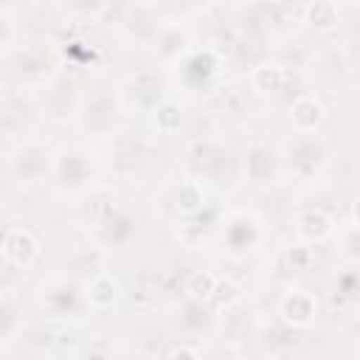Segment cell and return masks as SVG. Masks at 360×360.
Masks as SVG:
<instances>
[{"instance_id": "obj_2", "label": "cell", "mask_w": 360, "mask_h": 360, "mask_svg": "<svg viewBox=\"0 0 360 360\" xmlns=\"http://www.w3.org/2000/svg\"><path fill=\"white\" fill-rule=\"evenodd\" d=\"M98 166L93 155L82 146H65L53 160V183L62 194H84L93 188Z\"/></svg>"}, {"instance_id": "obj_33", "label": "cell", "mask_w": 360, "mask_h": 360, "mask_svg": "<svg viewBox=\"0 0 360 360\" xmlns=\"http://www.w3.org/2000/svg\"><path fill=\"white\" fill-rule=\"evenodd\" d=\"M352 225H354V228H360V197L352 202Z\"/></svg>"}, {"instance_id": "obj_29", "label": "cell", "mask_w": 360, "mask_h": 360, "mask_svg": "<svg viewBox=\"0 0 360 360\" xmlns=\"http://www.w3.org/2000/svg\"><path fill=\"white\" fill-rule=\"evenodd\" d=\"M211 301H217L219 309L233 307V304L242 301V290H239L236 281H231V278H219V281H217V290H214V295H211Z\"/></svg>"}, {"instance_id": "obj_21", "label": "cell", "mask_w": 360, "mask_h": 360, "mask_svg": "<svg viewBox=\"0 0 360 360\" xmlns=\"http://www.w3.org/2000/svg\"><path fill=\"white\" fill-rule=\"evenodd\" d=\"M155 53L163 59V62H180L191 48V37H188V28L186 25H180V22H166L163 28H160V34L155 37Z\"/></svg>"}, {"instance_id": "obj_26", "label": "cell", "mask_w": 360, "mask_h": 360, "mask_svg": "<svg viewBox=\"0 0 360 360\" xmlns=\"http://www.w3.org/2000/svg\"><path fill=\"white\" fill-rule=\"evenodd\" d=\"M217 276L208 270H191L186 278V295L194 301H211L214 290H217Z\"/></svg>"}, {"instance_id": "obj_11", "label": "cell", "mask_w": 360, "mask_h": 360, "mask_svg": "<svg viewBox=\"0 0 360 360\" xmlns=\"http://www.w3.org/2000/svg\"><path fill=\"white\" fill-rule=\"evenodd\" d=\"M84 287L73 278H53L48 287H42V307L53 318H73L84 309Z\"/></svg>"}, {"instance_id": "obj_9", "label": "cell", "mask_w": 360, "mask_h": 360, "mask_svg": "<svg viewBox=\"0 0 360 360\" xmlns=\"http://www.w3.org/2000/svg\"><path fill=\"white\" fill-rule=\"evenodd\" d=\"M135 236H138V219H135V214H129L121 205H112L93 225V239L101 250H121V248L132 245Z\"/></svg>"}, {"instance_id": "obj_6", "label": "cell", "mask_w": 360, "mask_h": 360, "mask_svg": "<svg viewBox=\"0 0 360 360\" xmlns=\"http://www.w3.org/2000/svg\"><path fill=\"white\" fill-rule=\"evenodd\" d=\"M121 115H124L121 98L112 90H98L82 101L79 124L87 135H112L121 127Z\"/></svg>"}, {"instance_id": "obj_10", "label": "cell", "mask_w": 360, "mask_h": 360, "mask_svg": "<svg viewBox=\"0 0 360 360\" xmlns=\"http://www.w3.org/2000/svg\"><path fill=\"white\" fill-rule=\"evenodd\" d=\"M281 169H284V155L276 146H270V143H250L245 149L242 172H245L248 183H253V186H273L281 177Z\"/></svg>"}, {"instance_id": "obj_32", "label": "cell", "mask_w": 360, "mask_h": 360, "mask_svg": "<svg viewBox=\"0 0 360 360\" xmlns=\"http://www.w3.org/2000/svg\"><path fill=\"white\" fill-rule=\"evenodd\" d=\"M343 248H346L349 256L360 259V228H352V231L343 236Z\"/></svg>"}, {"instance_id": "obj_23", "label": "cell", "mask_w": 360, "mask_h": 360, "mask_svg": "<svg viewBox=\"0 0 360 360\" xmlns=\"http://www.w3.org/2000/svg\"><path fill=\"white\" fill-rule=\"evenodd\" d=\"M332 228H335L332 217L321 208H307L295 219V233H298L301 242H321L332 233Z\"/></svg>"}, {"instance_id": "obj_25", "label": "cell", "mask_w": 360, "mask_h": 360, "mask_svg": "<svg viewBox=\"0 0 360 360\" xmlns=\"http://www.w3.org/2000/svg\"><path fill=\"white\" fill-rule=\"evenodd\" d=\"M84 298H87V304L96 307V309H107V307H112L115 298H118V284H115V278L104 270L101 276H96L93 281L84 284Z\"/></svg>"}, {"instance_id": "obj_13", "label": "cell", "mask_w": 360, "mask_h": 360, "mask_svg": "<svg viewBox=\"0 0 360 360\" xmlns=\"http://www.w3.org/2000/svg\"><path fill=\"white\" fill-rule=\"evenodd\" d=\"M118 25L143 42H155V37L160 34V28L166 25V20L160 17V8L152 3H135V6H124L121 8V20Z\"/></svg>"}, {"instance_id": "obj_12", "label": "cell", "mask_w": 360, "mask_h": 360, "mask_svg": "<svg viewBox=\"0 0 360 360\" xmlns=\"http://www.w3.org/2000/svg\"><path fill=\"white\" fill-rule=\"evenodd\" d=\"M42 118V112H39V107H37V98H34V93H28V96H22V93H8L6 98H3V132L8 135V138H25L31 129H34V124Z\"/></svg>"}, {"instance_id": "obj_28", "label": "cell", "mask_w": 360, "mask_h": 360, "mask_svg": "<svg viewBox=\"0 0 360 360\" xmlns=\"http://www.w3.org/2000/svg\"><path fill=\"white\" fill-rule=\"evenodd\" d=\"M152 115H155V127L160 132H174L183 124V112H180V107L174 101H163Z\"/></svg>"}, {"instance_id": "obj_22", "label": "cell", "mask_w": 360, "mask_h": 360, "mask_svg": "<svg viewBox=\"0 0 360 360\" xmlns=\"http://www.w3.org/2000/svg\"><path fill=\"white\" fill-rule=\"evenodd\" d=\"M287 68L284 65H278V62H259V65H253V70H250V84H253V90L256 93H262V96H276V93H281L284 87H287Z\"/></svg>"}, {"instance_id": "obj_8", "label": "cell", "mask_w": 360, "mask_h": 360, "mask_svg": "<svg viewBox=\"0 0 360 360\" xmlns=\"http://www.w3.org/2000/svg\"><path fill=\"white\" fill-rule=\"evenodd\" d=\"M264 228L253 211H233L222 225V245L231 256H248L262 245Z\"/></svg>"}, {"instance_id": "obj_3", "label": "cell", "mask_w": 360, "mask_h": 360, "mask_svg": "<svg viewBox=\"0 0 360 360\" xmlns=\"http://www.w3.org/2000/svg\"><path fill=\"white\" fill-rule=\"evenodd\" d=\"M188 169L197 183H214V186H228L233 180V155L228 146L217 141H194L188 146Z\"/></svg>"}, {"instance_id": "obj_24", "label": "cell", "mask_w": 360, "mask_h": 360, "mask_svg": "<svg viewBox=\"0 0 360 360\" xmlns=\"http://www.w3.org/2000/svg\"><path fill=\"white\" fill-rule=\"evenodd\" d=\"M174 211L183 214V217H197L205 205V191H202V183L197 180H183L177 188H174Z\"/></svg>"}, {"instance_id": "obj_27", "label": "cell", "mask_w": 360, "mask_h": 360, "mask_svg": "<svg viewBox=\"0 0 360 360\" xmlns=\"http://www.w3.org/2000/svg\"><path fill=\"white\" fill-rule=\"evenodd\" d=\"M304 20L318 31H329V28L338 25V6L335 3H323V0L321 3H309V6H304Z\"/></svg>"}, {"instance_id": "obj_18", "label": "cell", "mask_w": 360, "mask_h": 360, "mask_svg": "<svg viewBox=\"0 0 360 360\" xmlns=\"http://www.w3.org/2000/svg\"><path fill=\"white\" fill-rule=\"evenodd\" d=\"M127 96L132 98V104L143 107V110H158L166 101V84L155 70H141L135 76H129L127 82Z\"/></svg>"}, {"instance_id": "obj_4", "label": "cell", "mask_w": 360, "mask_h": 360, "mask_svg": "<svg viewBox=\"0 0 360 360\" xmlns=\"http://www.w3.org/2000/svg\"><path fill=\"white\" fill-rule=\"evenodd\" d=\"M53 160L51 149L39 141H20L14 152L8 155V174L17 186H37L48 174H53Z\"/></svg>"}, {"instance_id": "obj_31", "label": "cell", "mask_w": 360, "mask_h": 360, "mask_svg": "<svg viewBox=\"0 0 360 360\" xmlns=\"http://www.w3.org/2000/svg\"><path fill=\"white\" fill-rule=\"evenodd\" d=\"M169 360H202V352L197 346H188V343H180L169 352Z\"/></svg>"}, {"instance_id": "obj_14", "label": "cell", "mask_w": 360, "mask_h": 360, "mask_svg": "<svg viewBox=\"0 0 360 360\" xmlns=\"http://www.w3.org/2000/svg\"><path fill=\"white\" fill-rule=\"evenodd\" d=\"M174 68H177L180 82H183L188 90H202V87H208L211 79L217 76V70H219V56H217L211 48L188 51Z\"/></svg>"}, {"instance_id": "obj_5", "label": "cell", "mask_w": 360, "mask_h": 360, "mask_svg": "<svg viewBox=\"0 0 360 360\" xmlns=\"http://www.w3.org/2000/svg\"><path fill=\"white\" fill-rule=\"evenodd\" d=\"M326 160H329V146L318 132L309 135L295 132L284 146V166L301 180H312L326 166Z\"/></svg>"}, {"instance_id": "obj_30", "label": "cell", "mask_w": 360, "mask_h": 360, "mask_svg": "<svg viewBox=\"0 0 360 360\" xmlns=\"http://www.w3.org/2000/svg\"><path fill=\"white\" fill-rule=\"evenodd\" d=\"M17 315H20V304L6 292L3 295V338L11 340L14 329H17Z\"/></svg>"}, {"instance_id": "obj_19", "label": "cell", "mask_w": 360, "mask_h": 360, "mask_svg": "<svg viewBox=\"0 0 360 360\" xmlns=\"http://www.w3.org/2000/svg\"><path fill=\"white\" fill-rule=\"evenodd\" d=\"M323 118H326V107H323V101L318 96L301 93L295 101H290V124H292L295 132H301V135L318 132Z\"/></svg>"}, {"instance_id": "obj_17", "label": "cell", "mask_w": 360, "mask_h": 360, "mask_svg": "<svg viewBox=\"0 0 360 360\" xmlns=\"http://www.w3.org/2000/svg\"><path fill=\"white\" fill-rule=\"evenodd\" d=\"M62 270H65V278H73V281H79L84 287L87 281H93L96 276L104 273V250L98 245L76 248V250L68 253Z\"/></svg>"}, {"instance_id": "obj_1", "label": "cell", "mask_w": 360, "mask_h": 360, "mask_svg": "<svg viewBox=\"0 0 360 360\" xmlns=\"http://www.w3.org/2000/svg\"><path fill=\"white\" fill-rule=\"evenodd\" d=\"M37 107L42 112V118L48 121H68V118H79L82 110V93H79V82L68 73H56L53 79H48L45 84H39L34 90Z\"/></svg>"}, {"instance_id": "obj_15", "label": "cell", "mask_w": 360, "mask_h": 360, "mask_svg": "<svg viewBox=\"0 0 360 360\" xmlns=\"http://www.w3.org/2000/svg\"><path fill=\"white\" fill-rule=\"evenodd\" d=\"M278 315L290 329H309L318 318V301L309 290L292 287L278 301Z\"/></svg>"}, {"instance_id": "obj_20", "label": "cell", "mask_w": 360, "mask_h": 360, "mask_svg": "<svg viewBox=\"0 0 360 360\" xmlns=\"http://www.w3.org/2000/svg\"><path fill=\"white\" fill-rule=\"evenodd\" d=\"M174 326L186 335H200V332H208L217 326V315L214 309L208 307V301H194V298H186L177 309H174Z\"/></svg>"}, {"instance_id": "obj_16", "label": "cell", "mask_w": 360, "mask_h": 360, "mask_svg": "<svg viewBox=\"0 0 360 360\" xmlns=\"http://www.w3.org/2000/svg\"><path fill=\"white\" fill-rule=\"evenodd\" d=\"M37 256H39V242H37V236H34L28 228L11 225V228L3 233V262H6L8 267L25 270V267L34 264Z\"/></svg>"}, {"instance_id": "obj_7", "label": "cell", "mask_w": 360, "mask_h": 360, "mask_svg": "<svg viewBox=\"0 0 360 360\" xmlns=\"http://www.w3.org/2000/svg\"><path fill=\"white\" fill-rule=\"evenodd\" d=\"M8 62H11V70L25 79V82H37L45 84L48 79H53L59 70V56L53 48H48L45 42H28L22 48H17L14 53H8Z\"/></svg>"}, {"instance_id": "obj_34", "label": "cell", "mask_w": 360, "mask_h": 360, "mask_svg": "<svg viewBox=\"0 0 360 360\" xmlns=\"http://www.w3.org/2000/svg\"><path fill=\"white\" fill-rule=\"evenodd\" d=\"M84 360H112V357H110V354H104V352H90Z\"/></svg>"}]
</instances>
